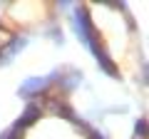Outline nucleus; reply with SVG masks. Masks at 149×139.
I'll list each match as a JSON object with an SVG mask.
<instances>
[{
    "instance_id": "obj_1",
    "label": "nucleus",
    "mask_w": 149,
    "mask_h": 139,
    "mask_svg": "<svg viewBox=\"0 0 149 139\" xmlns=\"http://www.w3.org/2000/svg\"><path fill=\"white\" fill-rule=\"evenodd\" d=\"M50 82V77H40V80H27L25 85L20 87V95H35L37 90H45Z\"/></svg>"
},
{
    "instance_id": "obj_2",
    "label": "nucleus",
    "mask_w": 149,
    "mask_h": 139,
    "mask_svg": "<svg viewBox=\"0 0 149 139\" xmlns=\"http://www.w3.org/2000/svg\"><path fill=\"white\" fill-rule=\"evenodd\" d=\"M35 117H37V109L30 107V109H27V112L20 117V124H30V119H35Z\"/></svg>"
},
{
    "instance_id": "obj_3",
    "label": "nucleus",
    "mask_w": 149,
    "mask_h": 139,
    "mask_svg": "<svg viewBox=\"0 0 149 139\" xmlns=\"http://www.w3.org/2000/svg\"><path fill=\"white\" fill-rule=\"evenodd\" d=\"M92 139H104V137H102V134H92Z\"/></svg>"
}]
</instances>
